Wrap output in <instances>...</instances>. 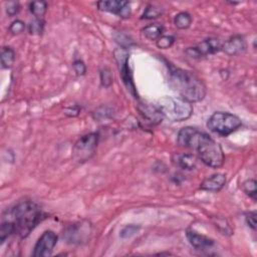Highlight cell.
<instances>
[{"label":"cell","instance_id":"obj_1","mask_svg":"<svg viewBox=\"0 0 257 257\" xmlns=\"http://www.w3.org/2000/svg\"><path fill=\"white\" fill-rule=\"evenodd\" d=\"M46 216L36 203L24 200L18 202L9 210L8 221L13 224L15 234L20 238H26Z\"/></svg>","mask_w":257,"mask_h":257},{"label":"cell","instance_id":"obj_2","mask_svg":"<svg viewBox=\"0 0 257 257\" xmlns=\"http://www.w3.org/2000/svg\"><path fill=\"white\" fill-rule=\"evenodd\" d=\"M170 82L180 97L189 102L201 101L206 95V86L192 71L170 67Z\"/></svg>","mask_w":257,"mask_h":257},{"label":"cell","instance_id":"obj_3","mask_svg":"<svg viewBox=\"0 0 257 257\" xmlns=\"http://www.w3.org/2000/svg\"><path fill=\"white\" fill-rule=\"evenodd\" d=\"M192 149L197 151L200 160L206 166L213 169H218L223 166L225 161L223 150L208 134L199 131Z\"/></svg>","mask_w":257,"mask_h":257},{"label":"cell","instance_id":"obj_4","mask_svg":"<svg viewBox=\"0 0 257 257\" xmlns=\"http://www.w3.org/2000/svg\"><path fill=\"white\" fill-rule=\"evenodd\" d=\"M157 106L161 110L164 118L171 121H183L193 114V105L182 97L164 96L158 100Z\"/></svg>","mask_w":257,"mask_h":257},{"label":"cell","instance_id":"obj_5","mask_svg":"<svg viewBox=\"0 0 257 257\" xmlns=\"http://www.w3.org/2000/svg\"><path fill=\"white\" fill-rule=\"evenodd\" d=\"M241 125L242 120L238 115L226 111L214 112L207 121L208 128L222 137L231 135Z\"/></svg>","mask_w":257,"mask_h":257},{"label":"cell","instance_id":"obj_6","mask_svg":"<svg viewBox=\"0 0 257 257\" xmlns=\"http://www.w3.org/2000/svg\"><path fill=\"white\" fill-rule=\"evenodd\" d=\"M99 136L97 133H89L80 137L72 148V158L78 163L90 160L96 151Z\"/></svg>","mask_w":257,"mask_h":257},{"label":"cell","instance_id":"obj_7","mask_svg":"<svg viewBox=\"0 0 257 257\" xmlns=\"http://www.w3.org/2000/svg\"><path fill=\"white\" fill-rule=\"evenodd\" d=\"M91 234V226L87 221L73 223L63 231V239L69 244L79 245L86 243Z\"/></svg>","mask_w":257,"mask_h":257},{"label":"cell","instance_id":"obj_8","mask_svg":"<svg viewBox=\"0 0 257 257\" xmlns=\"http://www.w3.org/2000/svg\"><path fill=\"white\" fill-rule=\"evenodd\" d=\"M113 56L117 62L119 74L121 76V79L124 85L135 97H138V94L136 92V86L133 80V73L128 65V57H130L128 52L124 48H116L113 51Z\"/></svg>","mask_w":257,"mask_h":257},{"label":"cell","instance_id":"obj_9","mask_svg":"<svg viewBox=\"0 0 257 257\" xmlns=\"http://www.w3.org/2000/svg\"><path fill=\"white\" fill-rule=\"evenodd\" d=\"M221 47L222 43L218 38L209 37L196 46L189 47L186 50V54L192 58H199L208 54H215L221 50Z\"/></svg>","mask_w":257,"mask_h":257},{"label":"cell","instance_id":"obj_10","mask_svg":"<svg viewBox=\"0 0 257 257\" xmlns=\"http://www.w3.org/2000/svg\"><path fill=\"white\" fill-rule=\"evenodd\" d=\"M56 243H57V235L53 231L47 230L37 240L34 246L32 255L34 257L49 256L52 253Z\"/></svg>","mask_w":257,"mask_h":257},{"label":"cell","instance_id":"obj_11","mask_svg":"<svg viewBox=\"0 0 257 257\" xmlns=\"http://www.w3.org/2000/svg\"><path fill=\"white\" fill-rule=\"evenodd\" d=\"M97 7L101 11L115 14L118 17L124 18V19L130 18L132 14L130 3L127 1H117V0L98 1Z\"/></svg>","mask_w":257,"mask_h":257},{"label":"cell","instance_id":"obj_12","mask_svg":"<svg viewBox=\"0 0 257 257\" xmlns=\"http://www.w3.org/2000/svg\"><path fill=\"white\" fill-rule=\"evenodd\" d=\"M246 47H247V44L244 37L241 35H234V36H231L224 43H222L221 50L227 55L234 56L244 52L246 50Z\"/></svg>","mask_w":257,"mask_h":257},{"label":"cell","instance_id":"obj_13","mask_svg":"<svg viewBox=\"0 0 257 257\" xmlns=\"http://www.w3.org/2000/svg\"><path fill=\"white\" fill-rule=\"evenodd\" d=\"M226 176L221 173L214 174L208 178H206L200 185V189L204 191H209V192H218L226 184Z\"/></svg>","mask_w":257,"mask_h":257},{"label":"cell","instance_id":"obj_14","mask_svg":"<svg viewBox=\"0 0 257 257\" xmlns=\"http://www.w3.org/2000/svg\"><path fill=\"white\" fill-rule=\"evenodd\" d=\"M186 236H187V239L189 240L190 244L197 249H208V248H211L215 244L213 239H211L205 235L198 234L192 230H188L186 232Z\"/></svg>","mask_w":257,"mask_h":257},{"label":"cell","instance_id":"obj_15","mask_svg":"<svg viewBox=\"0 0 257 257\" xmlns=\"http://www.w3.org/2000/svg\"><path fill=\"white\" fill-rule=\"evenodd\" d=\"M199 131L193 126H185L180 130L177 137L178 145L183 148L192 149L194 141L198 135Z\"/></svg>","mask_w":257,"mask_h":257},{"label":"cell","instance_id":"obj_16","mask_svg":"<svg viewBox=\"0 0 257 257\" xmlns=\"http://www.w3.org/2000/svg\"><path fill=\"white\" fill-rule=\"evenodd\" d=\"M140 112L153 124H158L162 122L164 116L159 109L157 105H152V104H147V103H140L138 106Z\"/></svg>","mask_w":257,"mask_h":257},{"label":"cell","instance_id":"obj_17","mask_svg":"<svg viewBox=\"0 0 257 257\" xmlns=\"http://www.w3.org/2000/svg\"><path fill=\"white\" fill-rule=\"evenodd\" d=\"M173 162L179 168L190 171L196 168L197 158L193 154H174Z\"/></svg>","mask_w":257,"mask_h":257},{"label":"cell","instance_id":"obj_18","mask_svg":"<svg viewBox=\"0 0 257 257\" xmlns=\"http://www.w3.org/2000/svg\"><path fill=\"white\" fill-rule=\"evenodd\" d=\"M143 34L150 40L159 39L164 33V27L161 24H150L142 29Z\"/></svg>","mask_w":257,"mask_h":257},{"label":"cell","instance_id":"obj_19","mask_svg":"<svg viewBox=\"0 0 257 257\" xmlns=\"http://www.w3.org/2000/svg\"><path fill=\"white\" fill-rule=\"evenodd\" d=\"M15 60V52L9 46H4L1 50V65L3 68H10Z\"/></svg>","mask_w":257,"mask_h":257},{"label":"cell","instance_id":"obj_20","mask_svg":"<svg viewBox=\"0 0 257 257\" xmlns=\"http://www.w3.org/2000/svg\"><path fill=\"white\" fill-rule=\"evenodd\" d=\"M30 12L37 19H42L47 11V2L45 1H33L29 5Z\"/></svg>","mask_w":257,"mask_h":257},{"label":"cell","instance_id":"obj_21","mask_svg":"<svg viewBox=\"0 0 257 257\" xmlns=\"http://www.w3.org/2000/svg\"><path fill=\"white\" fill-rule=\"evenodd\" d=\"M192 16L188 12H180L174 18V23L179 29H187L192 23Z\"/></svg>","mask_w":257,"mask_h":257},{"label":"cell","instance_id":"obj_22","mask_svg":"<svg viewBox=\"0 0 257 257\" xmlns=\"http://www.w3.org/2000/svg\"><path fill=\"white\" fill-rule=\"evenodd\" d=\"M13 234H15L13 224L8 220H4L2 222L1 228H0V242H1V244H3L5 242V240Z\"/></svg>","mask_w":257,"mask_h":257},{"label":"cell","instance_id":"obj_23","mask_svg":"<svg viewBox=\"0 0 257 257\" xmlns=\"http://www.w3.org/2000/svg\"><path fill=\"white\" fill-rule=\"evenodd\" d=\"M242 189L254 201L256 200L257 190H256V181L254 179H248V180L244 181L242 184Z\"/></svg>","mask_w":257,"mask_h":257},{"label":"cell","instance_id":"obj_24","mask_svg":"<svg viewBox=\"0 0 257 257\" xmlns=\"http://www.w3.org/2000/svg\"><path fill=\"white\" fill-rule=\"evenodd\" d=\"M163 14V10L162 8L155 6V5H149L143 15H142V19H155L158 18L159 16H161Z\"/></svg>","mask_w":257,"mask_h":257},{"label":"cell","instance_id":"obj_25","mask_svg":"<svg viewBox=\"0 0 257 257\" xmlns=\"http://www.w3.org/2000/svg\"><path fill=\"white\" fill-rule=\"evenodd\" d=\"M44 25H45V22L43 19L35 18L33 21L30 22L29 27H28L30 34H32V35L42 34V32L44 30Z\"/></svg>","mask_w":257,"mask_h":257},{"label":"cell","instance_id":"obj_26","mask_svg":"<svg viewBox=\"0 0 257 257\" xmlns=\"http://www.w3.org/2000/svg\"><path fill=\"white\" fill-rule=\"evenodd\" d=\"M100 83L104 87H108L112 84V74L108 67H103L99 73Z\"/></svg>","mask_w":257,"mask_h":257},{"label":"cell","instance_id":"obj_27","mask_svg":"<svg viewBox=\"0 0 257 257\" xmlns=\"http://www.w3.org/2000/svg\"><path fill=\"white\" fill-rule=\"evenodd\" d=\"M175 42V37L172 35H162L159 39H157V46L161 49L170 48Z\"/></svg>","mask_w":257,"mask_h":257},{"label":"cell","instance_id":"obj_28","mask_svg":"<svg viewBox=\"0 0 257 257\" xmlns=\"http://www.w3.org/2000/svg\"><path fill=\"white\" fill-rule=\"evenodd\" d=\"M140 230V227L137 225H126L124 228H122V230L120 231L119 236L122 239H126L130 238L132 236H134L136 233H138V231Z\"/></svg>","mask_w":257,"mask_h":257},{"label":"cell","instance_id":"obj_29","mask_svg":"<svg viewBox=\"0 0 257 257\" xmlns=\"http://www.w3.org/2000/svg\"><path fill=\"white\" fill-rule=\"evenodd\" d=\"M25 30V23L20 20V19H16L14 20L11 25L9 26V31L12 34H20Z\"/></svg>","mask_w":257,"mask_h":257},{"label":"cell","instance_id":"obj_30","mask_svg":"<svg viewBox=\"0 0 257 257\" xmlns=\"http://www.w3.org/2000/svg\"><path fill=\"white\" fill-rule=\"evenodd\" d=\"M72 67H73V70L74 72L81 76V75H84L85 72H86V66L84 64V62L81 60V59H76L73 61L72 63Z\"/></svg>","mask_w":257,"mask_h":257},{"label":"cell","instance_id":"obj_31","mask_svg":"<svg viewBox=\"0 0 257 257\" xmlns=\"http://www.w3.org/2000/svg\"><path fill=\"white\" fill-rule=\"evenodd\" d=\"M19 11H20V4L18 2L12 1V2H8L6 4V13L9 16H14V15L18 14Z\"/></svg>","mask_w":257,"mask_h":257},{"label":"cell","instance_id":"obj_32","mask_svg":"<svg viewBox=\"0 0 257 257\" xmlns=\"http://www.w3.org/2000/svg\"><path fill=\"white\" fill-rule=\"evenodd\" d=\"M256 211H251V212H248L246 215H245V220H246V223L248 224L249 227H251L254 231L256 230Z\"/></svg>","mask_w":257,"mask_h":257},{"label":"cell","instance_id":"obj_33","mask_svg":"<svg viewBox=\"0 0 257 257\" xmlns=\"http://www.w3.org/2000/svg\"><path fill=\"white\" fill-rule=\"evenodd\" d=\"M80 112V107L76 104L72 105V106H68L64 109V113L67 115V116H70V117H74V116H77Z\"/></svg>","mask_w":257,"mask_h":257}]
</instances>
